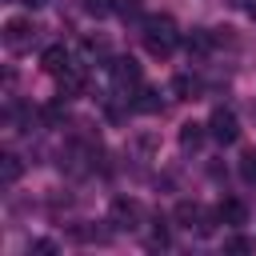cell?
I'll return each mask as SVG.
<instances>
[{
	"instance_id": "obj_1",
	"label": "cell",
	"mask_w": 256,
	"mask_h": 256,
	"mask_svg": "<svg viewBox=\"0 0 256 256\" xmlns=\"http://www.w3.org/2000/svg\"><path fill=\"white\" fill-rule=\"evenodd\" d=\"M144 48L148 56H172V48L180 44V32L172 24V16H144Z\"/></svg>"
},
{
	"instance_id": "obj_10",
	"label": "cell",
	"mask_w": 256,
	"mask_h": 256,
	"mask_svg": "<svg viewBox=\"0 0 256 256\" xmlns=\"http://www.w3.org/2000/svg\"><path fill=\"white\" fill-rule=\"evenodd\" d=\"M132 108H136V112H160V108H164V100H160V92H156V88H140V92H136V100H132Z\"/></svg>"
},
{
	"instance_id": "obj_12",
	"label": "cell",
	"mask_w": 256,
	"mask_h": 256,
	"mask_svg": "<svg viewBox=\"0 0 256 256\" xmlns=\"http://www.w3.org/2000/svg\"><path fill=\"white\" fill-rule=\"evenodd\" d=\"M212 44H216V36H208L204 28H196L192 36H184V48H188V52H196V56H204Z\"/></svg>"
},
{
	"instance_id": "obj_14",
	"label": "cell",
	"mask_w": 256,
	"mask_h": 256,
	"mask_svg": "<svg viewBox=\"0 0 256 256\" xmlns=\"http://www.w3.org/2000/svg\"><path fill=\"white\" fill-rule=\"evenodd\" d=\"M240 176H244L248 184H256V148H248V152L240 156Z\"/></svg>"
},
{
	"instance_id": "obj_11",
	"label": "cell",
	"mask_w": 256,
	"mask_h": 256,
	"mask_svg": "<svg viewBox=\"0 0 256 256\" xmlns=\"http://www.w3.org/2000/svg\"><path fill=\"white\" fill-rule=\"evenodd\" d=\"M204 132H208V124H196V120H188V124L180 128V148H200Z\"/></svg>"
},
{
	"instance_id": "obj_6",
	"label": "cell",
	"mask_w": 256,
	"mask_h": 256,
	"mask_svg": "<svg viewBox=\"0 0 256 256\" xmlns=\"http://www.w3.org/2000/svg\"><path fill=\"white\" fill-rule=\"evenodd\" d=\"M60 76V100H72V96H80L84 92V68H76V64H68L64 72H56Z\"/></svg>"
},
{
	"instance_id": "obj_15",
	"label": "cell",
	"mask_w": 256,
	"mask_h": 256,
	"mask_svg": "<svg viewBox=\"0 0 256 256\" xmlns=\"http://www.w3.org/2000/svg\"><path fill=\"white\" fill-rule=\"evenodd\" d=\"M84 8H88L92 16H112V12H116V0H84Z\"/></svg>"
},
{
	"instance_id": "obj_3",
	"label": "cell",
	"mask_w": 256,
	"mask_h": 256,
	"mask_svg": "<svg viewBox=\"0 0 256 256\" xmlns=\"http://www.w3.org/2000/svg\"><path fill=\"white\" fill-rule=\"evenodd\" d=\"M208 132H212L220 144H236V140H240V120H236V112L216 108V112L208 116Z\"/></svg>"
},
{
	"instance_id": "obj_18",
	"label": "cell",
	"mask_w": 256,
	"mask_h": 256,
	"mask_svg": "<svg viewBox=\"0 0 256 256\" xmlns=\"http://www.w3.org/2000/svg\"><path fill=\"white\" fill-rule=\"evenodd\" d=\"M20 4H28V8H40V4H48V0H20Z\"/></svg>"
},
{
	"instance_id": "obj_8",
	"label": "cell",
	"mask_w": 256,
	"mask_h": 256,
	"mask_svg": "<svg viewBox=\"0 0 256 256\" xmlns=\"http://www.w3.org/2000/svg\"><path fill=\"white\" fill-rule=\"evenodd\" d=\"M216 216L224 220V224H232V228H240L244 220H248V208L236 200V196H228V200H220V208H216Z\"/></svg>"
},
{
	"instance_id": "obj_7",
	"label": "cell",
	"mask_w": 256,
	"mask_h": 256,
	"mask_svg": "<svg viewBox=\"0 0 256 256\" xmlns=\"http://www.w3.org/2000/svg\"><path fill=\"white\" fill-rule=\"evenodd\" d=\"M40 68H44V72H52V76H56V72H64V68H68V48H64V44L44 48V52H40Z\"/></svg>"
},
{
	"instance_id": "obj_19",
	"label": "cell",
	"mask_w": 256,
	"mask_h": 256,
	"mask_svg": "<svg viewBox=\"0 0 256 256\" xmlns=\"http://www.w3.org/2000/svg\"><path fill=\"white\" fill-rule=\"evenodd\" d=\"M248 16H252V20H256V0H252V4H248Z\"/></svg>"
},
{
	"instance_id": "obj_5",
	"label": "cell",
	"mask_w": 256,
	"mask_h": 256,
	"mask_svg": "<svg viewBox=\"0 0 256 256\" xmlns=\"http://www.w3.org/2000/svg\"><path fill=\"white\" fill-rule=\"evenodd\" d=\"M112 224H116V228H128V232H132V228H140V204L120 196V200L112 204Z\"/></svg>"
},
{
	"instance_id": "obj_17",
	"label": "cell",
	"mask_w": 256,
	"mask_h": 256,
	"mask_svg": "<svg viewBox=\"0 0 256 256\" xmlns=\"http://www.w3.org/2000/svg\"><path fill=\"white\" fill-rule=\"evenodd\" d=\"M28 252H36V256H52V252H56V244H52V240H32V244H28Z\"/></svg>"
},
{
	"instance_id": "obj_16",
	"label": "cell",
	"mask_w": 256,
	"mask_h": 256,
	"mask_svg": "<svg viewBox=\"0 0 256 256\" xmlns=\"http://www.w3.org/2000/svg\"><path fill=\"white\" fill-rule=\"evenodd\" d=\"M224 248H228V252H252V240H248V236H228Z\"/></svg>"
},
{
	"instance_id": "obj_2",
	"label": "cell",
	"mask_w": 256,
	"mask_h": 256,
	"mask_svg": "<svg viewBox=\"0 0 256 256\" xmlns=\"http://www.w3.org/2000/svg\"><path fill=\"white\" fill-rule=\"evenodd\" d=\"M32 40H36V24L32 20H24V16H12L8 24H4V48L8 52H28L32 48Z\"/></svg>"
},
{
	"instance_id": "obj_13",
	"label": "cell",
	"mask_w": 256,
	"mask_h": 256,
	"mask_svg": "<svg viewBox=\"0 0 256 256\" xmlns=\"http://www.w3.org/2000/svg\"><path fill=\"white\" fill-rule=\"evenodd\" d=\"M172 96L176 100H192L196 96V80L192 76H172Z\"/></svg>"
},
{
	"instance_id": "obj_9",
	"label": "cell",
	"mask_w": 256,
	"mask_h": 256,
	"mask_svg": "<svg viewBox=\"0 0 256 256\" xmlns=\"http://www.w3.org/2000/svg\"><path fill=\"white\" fill-rule=\"evenodd\" d=\"M20 172H24V164H20V156H12V152H4V156H0V180H4V188H12V184L20 180Z\"/></svg>"
},
{
	"instance_id": "obj_4",
	"label": "cell",
	"mask_w": 256,
	"mask_h": 256,
	"mask_svg": "<svg viewBox=\"0 0 256 256\" xmlns=\"http://www.w3.org/2000/svg\"><path fill=\"white\" fill-rule=\"evenodd\" d=\"M108 76H112V84L120 92H128V88L140 84V64L132 56H116V60H108Z\"/></svg>"
}]
</instances>
